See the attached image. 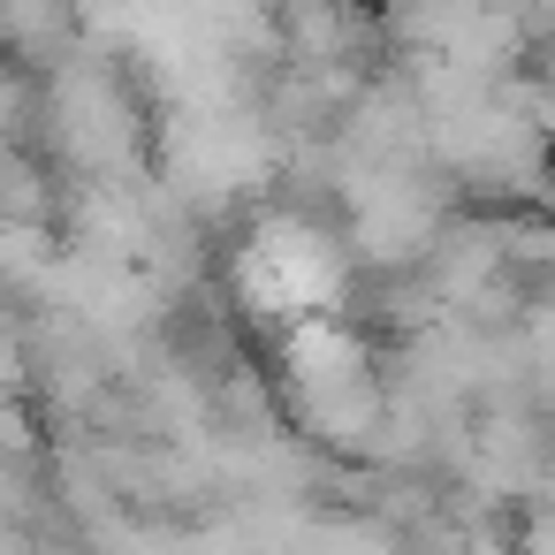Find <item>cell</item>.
Masks as SVG:
<instances>
[{
	"instance_id": "cell-1",
	"label": "cell",
	"mask_w": 555,
	"mask_h": 555,
	"mask_svg": "<svg viewBox=\"0 0 555 555\" xmlns=\"http://www.w3.org/2000/svg\"><path fill=\"white\" fill-rule=\"evenodd\" d=\"M236 289L251 312L297 327V320H335L350 297V244L312 214V206H274L244 229L229 259Z\"/></svg>"
}]
</instances>
